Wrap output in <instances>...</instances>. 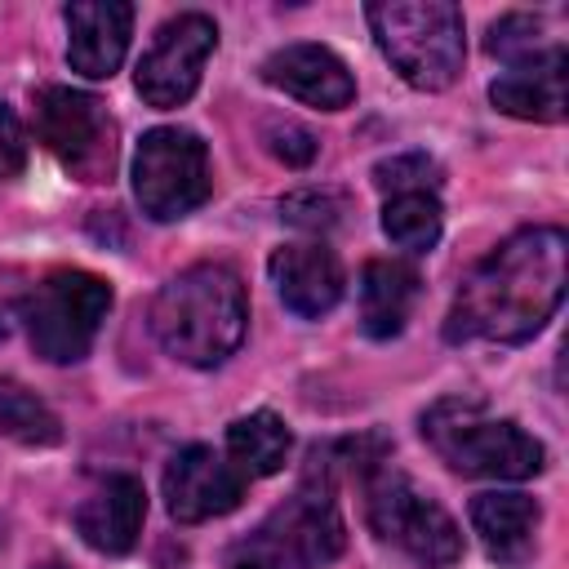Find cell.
Instances as JSON below:
<instances>
[{
	"mask_svg": "<svg viewBox=\"0 0 569 569\" xmlns=\"http://www.w3.org/2000/svg\"><path fill=\"white\" fill-rule=\"evenodd\" d=\"M133 196L151 222H178L209 200V147L200 133L160 124L133 151Z\"/></svg>",
	"mask_w": 569,
	"mask_h": 569,
	"instance_id": "cell-8",
	"label": "cell"
},
{
	"mask_svg": "<svg viewBox=\"0 0 569 569\" xmlns=\"http://www.w3.org/2000/svg\"><path fill=\"white\" fill-rule=\"evenodd\" d=\"M440 182V164L422 151H400L373 164V187L387 196H405V191H436Z\"/></svg>",
	"mask_w": 569,
	"mask_h": 569,
	"instance_id": "cell-23",
	"label": "cell"
},
{
	"mask_svg": "<svg viewBox=\"0 0 569 569\" xmlns=\"http://www.w3.org/2000/svg\"><path fill=\"white\" fill-rule=\"evenodd\" d=\"M365 511H369V529L422 569H449L462 556V533L453 516L400 471L387 467L373 471Z\"/></svg>",
	"mask_w": 569,
	"mask_h": 569,
	"instance_id": "cell-7",
	"label": "cell"
},
{
	"mask_svg": "<svg viewBox=\"0 0 569 569\" xmlns=\"http://www.w3.org/2000/svg\"><path fill=\"white\" fill-rule=\"evenodd\" d=\"M280 218L293 222V227H307V231H325L342 218V196L333 191H293L280 200Z\"/></svg>",
	"mask_w": 569,
	"mask_h": 569,
	"instance_id": "cell-24",
	"label": "cell"
},
{
	"mask_svg": "<svg viewBox=\"0 0 569 569\" xmlns=\"http://www.w3.org/2000/svg\"><path fill=\"white\" fill-rule=\"evenodd\" d=\"M422 440L458 476L529 480L547 467V449L511 418H489L476 396H445L422 413Z\"/></svg>",
	"mask_w": 569,
	"mask_h": 569,
	"instance_id": "cell-3",
	"label": "cell"
},
{
	"mask_svg": "<svg viewBox=\"0 0 569 569\" xmlns=\"http://www.w3.org/2000/svg\"><path fill=\"white\" fill-rule=\"evenodd\" d=\"M0 547H4V525H0Z\"/></svg>",
	"mask_w": 569,
	"mask_h": 569,
	"instance_id": "cell-27",
	"label": "cell"
},
{
	"mask_svg": "<svg viewBox=\"0 0 569 569\" xmlns=\"http://www.w3.org/2000/svg\"><path fill=\"white\" fill-rule=\"evenodd\" d=\"M262 80L276 84L280 93L320 107V111H342L356 98V80L347 62L325 49V44H284L262 62Z\"/></svg>",
	"mask_w": 569,
	"mask_h": 569,
	"instance_id": "cell-14",
	"label": "cell"
},
{
	"mask_svg": "<svg viewBox=\"0 0 569 569\" xmlns=\"http://www.w3.org/2000/svg\"><path fill=\"white\" fill-rule=\"evenodd\" d=\"M347 529L333 502L329 476H307L293 498H284L249 538L227 551V569H320L338 560Z\"/></svg>",
	"mask_w": 569,
	"mask_h": 569,
	"instance_id": "cell-5",
	"label": "cell"
},
{
	"mask_svg": "<svg viewBox=\"0 0 569 569\" xmlns=\"http://www.w3.org/2000/svg\"><path fill=\"white\" fill-rule=\"evenodd\" d=\"M107 311H111V284L80 267L49 271L22 302L27 338H31L36 356H44L49 365L84 360Z\"/></svg>",
	"mask_w": 569,
	"mask_h": 569,
	"instance_id": "cell-6",
	"label": "cell"
},
{
	"mask_svg": "<svg viewBox=\"0 0 569 569\" xmlns=\"http://www.w3.org/2000/svg\"><path fill=\"white\" fill-rule=\"evenodd\" d=\"M489 102L516 120H538V124L565 120V49L551 44L538 58L507 67L489 84Z\"/></svg>",
	"mask_w": 569,
	"mask_h": 569,
	"instance_id": "cell-16",
	"label": "cell"
},
{
	"mask_svg": "<svg viewBox=\"0 0 569 569\" xmlns=\"http://www.w3.org/2000/svg\"><path fill=\"white\" fill-rule=\"evenodd\" d=\"M262 138H267V151L276 160H284L289 169H302V164L316 160V133L307 124H298V120H271L262 129Z\"/></svg>",
	"mask_w": 569,
	"mask_h": 569,
	"instance_id": "cell-25",
	"label": "cell"
},
{
	"mask_svg": "<svg viewBox=\"0 0 569 569\" xmlns=\"http://www.w3.org/2000/svg\"><path fill=\"white\" fill-rule=\"evenodd\" d=\"M569 280V240L560 227H520L485 253L458 284L445 316L449 342H525L560 307Z\"/></svg>",
	"mask_w": 569,
	"mask_h": 569,
	"instance_id": "cell-1",
	"label": "cell"
},
{
	"mask_svg": "<svg viewBox=\"0 0 569 569\" xmlns=\"http://www.w3.org/2000/svg\"><path fill=\"white\" fill-rule=\"evenodd\" d=\"M147 520V489L138 476H107L80 507H76V533L102 551V556H124Z\"/></svg>",
	"mask_w": 569,
	"mask_h": 569,
	"instance_id": "cell-15",
	"label": "cell"
},
{
	"mask_svg": "<svg viewBox=\"0 0 569 569\" xmlns=\"http://www.w3.org/2000/svg\"><path fill=\"white\" fill-rule=\"evenodd\" d=\"M67 62L84 80H111L133 36V4L124 0H76L62 9Z\"/></svg>",
	"mask_w": 569,
	"mask_h": 569,
	"instance_id": "cell-12",
	"label": "cell"
},
{
	"mask_svg": "<svg viewBox=\"0 0 569 569\" xmlns=\"http://www.w3.org/2000/svg\"><path fill=\"white\" fill-rule=\"evenodd\" d=\"M244 498V476L209 445H187L164 467V507L178 525H200L236 511Z\"/></svg>",
	"mask_w": 569,
	"mask_h": 569,
	"instance_id": "cell-11",
	"label": "cell"
},
{
	"mask_svg": "<svg viewBox=\"0 0 569 569\" xmlns=\"http://www.w3.org/2000/svg\"><path fill=\"white\" fill-rule=\"evenodd\" d=\"M471 529L480 538V547L489 551V560L498 565H520L533 551V533L542 520V507L529 493H476L471 507Z\"/></svg>",
	"mask_w": 569,
	"mask_h": 569,
	"instance_id": "cell-17",
	"label": "cell"
},
{
	"mask_svg": "<svg viewBox=\"0 0 569 569\" xmlns=\"http://www.w3.org/2000/svg\"><path fill=\"white\" fill-rule=\"evenodd\" d=\"M440 227H445V218H440L436 191H405V196H387V204H382V231H387V240L400 244V249H409V253L436 249Z\"/></svg>",
	"mask_w": 569,
	"mask_h": 569,
	"instance_id": "cell-20",
	"label": "cell"
},
{
	"mask_svg": "<svg viewBox=\"0 0 569 569\" xmlns=\"http://www.w3.org/2000/svg\"><path fill=\"white\" fill-rule=\"evenodd\" d=\"M382 58L413 89H449L462 71V9L449 0H382L365 9Z\"/></svg>",
	"mask_w": 569,
	"mask_h": 569,
	"instance_id": "cell-4",
	"label": "cell"
},
{
	"mask_svg": "<svg viewBox=\"0 0 569 569\" xmlns=\"http://www.w3.org/2000/svg\"><path fill=\"white\" fill-rule=\"evenodd\" d=\"M27 169V133L18 124V116L0 102V182L18 178Z\"/></svg>",
	"mask_w": 569,
	"mask_h": 569,
	"instance_id": "cell-26",
	"label": "cell"
},
{
	"mask_svg": "<svg viewBox=\"0 0 569 569\" xmlns=\"http://www.w3.org/2000/svg\"><path fill=\"white\" fill-rule=\"evenodd\" d=\"M485 49H489L493 58H502L507 67L538 58V53H542V18H533V13H507V18H498V22L489 27Z\"/></svg>",
	"mask_w": 569,
	"mask_h": 569,
	"instance_id": "cell-22",
	"label": "cell"
},
{
	"mask_svg": "<svg viewBox=\"0 0 569 569\" xmlns=\"http://www.w3.org/2000/svg\"><path fill=\"white\" fill-rule=\"evenodd\" d=\"M244 325H249L244 284L222 262H196L178 271L169 284H160L151 302L156 342L191 369L222 365L244 342Z\"/></svg>",
	"mask_w": 569,
	"mask_h": 569,
	"instance_id": "cell-2",
	"label": "cell"
},
{
	"mask_svg": "<svg viewBox=\"0 0 569 569\" xmlns=\"http://www.w3.org/2000/svg\"><path fill=\"white\" fill-rule=\"evenodd\" d=\"M36 138L80 182H107L116 164V124L107 107L71 84H44L36 93Z\"/></svg>",
	"mask_w": 569,
	"mask_h": 569,
	"instance_id": "cell-9",
	"label": "cell"
},
{
	"mask_svg": "<svg viewBox=\"0 0 569 569\" xmlns=\"http://www.w3.org/2000/svg\"><path fill=\"white\" fill-rule=\"evenodd\" d=\"M0 436L18 445H58L62 422L36 391H27L13 378H0Z\"/></svg>",
	"mask_w": 569,
	"mask_h": 569,
	"instance_id": "cell-21",
	"label": "cell"
},
{
	"mask_svg": "<svg viewBox=\"0 0 569 569\" xmlns=\"http://www.w3.org/2000/svg\"><path fill=\"white\" fill-rule=\"evenodd\" d=\"M418 302V271L396 258H373L360 271V329L369 338H396Z\"/></svg>",
	"mask_w": 569,
	"mask_h": 569,
	"instance_id": "cell-18",
	"label": "cell"
},
{
	"mask_svg": "<svg viewBox=\"0 0 569 569\" xmlns=\"http://www.w3.org/2000/svg\"><path fill=\"white\" fill-rule=\"evenodd\" d=\"M267 271H271L280 302L302 320H320L325 311H333L342 298V284H347L338 253L320 240H298V244L276 249Z\"/></svg>",
	"mask_w": 569,
	"mask_h": 569,
	"instance_id": "cell-13",
	"label": "cell"
},
{
	"mask_svg": "<svg viewBox=\"0 0 569 569\" xmlns=\"http://www.w3.org/2000/svg\"><path fill=\"white\" fill-rule=\"evenodd\" d=\"M213 49H218L213 18L178 13V18L160 22L151 49L138 58V71H133V84H138L142 102L160 107V111L182 107L200 89V76H204V62H209Z\"/></svg>",
	"mask_w": 569,
	"mask_h": 569,
	"instance_id": "cell-10",
	"label": "cell"
},
{
	"mask_svg": "<svg viewBox=\"0 0 569 569\" xmlns=\"http://www.w3.org/2000/svg\"><path fill=\"white\" fill-rule=\"evenodd\" d=\"M289 427L284 418H276L271 409H258V413H244L227 427V458L231 467L244 476V480H262V476H276L289 458Z\"/></svg>",
	"mask_w": 569,
	"mask_h": 569,
	"instance_id": "cell-19",
	"label": "cell"
}]
</instances>
